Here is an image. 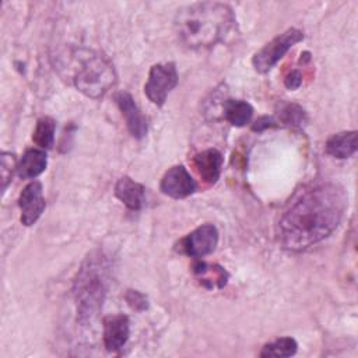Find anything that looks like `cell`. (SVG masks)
I'll use <instances>...</instances> for the list:
<instances>
[{"label":"cell","mask_w":358,"mask_h":358,"mask_svg":"<svg viewBox=\"0 0 358 358\" xmlns=\"http://www.w3.org/2000/svg\"><path fill=\"white\" fill-rule=\"evenodd\" d=\"M345 208L347 194L340 185L322 182L303 187L278 220L281 246L301 252L323 241L340 225Z\"/></svg>","instance_id":"1"},{"label":"cell","mask_w":358,"mask_h":358,"mask_svg":"<svg viewBox=\"0 0 358 358\" xmlns=\"http://www.w3.org/2000/svg\"><path fill=\"white\" fill-rule=\"evenodd\" d=\"M236 18L228 4L200 1L178 8L173 27L179 41L189 49H208L235 27Z\"/></svg>","instance_id":"2"},{"label":"cell","mask_w":358,"mask_h":358,"mask_svg":"<svg viewBox=\"0 0 358 358\" xmlns=\"http://www.w3.org/2000/svg\"><path fill=\"white\" fill-rule=\"evenodd\" d=\"M110 282V263L102 252H91L78 268L73 282L77 319L92 323L101 313Z\"/></svg>","instance_id":"3"},{"label":"cell","mask_w":358,"mask_h":358,"mask_svg":"<svg viewBox=\"0 0 358 358\" xmlns=\"http://www.w3.org/2000/svg\"><path fill=\"white\" fill-rule=\"evenodd\" d=\"M76 88L88 98H102L116 83L112 62L99 52H87L78 57L73 77Z\"/></svg>","instance_id":"4"},{"label":"cell","mask_w":358,"mask_h":358,"mask_svg":"<svg viewBox=\"0 0 358 358\" xmlns=\"http://www.w3.org/2000/svg\"><path fill=\"white\" fill-rule=\"evenodd\" d=\"M302 39L303 34L296 28H289L282 34L277 35L270 42H267L259 52L255 53L252 59L255 70L257 73L270 71L278 63V60L282 59L284 55Z\"/></svg>","instance_id":"5"},{"label":"cell","mask_w":358,"mask_h":358,"mask_svg":"<svg viewBox=\"0 0 358 358\" xmlns=\"http://www.w3.org/2000/svg\"><path fill=\"white\" fill-rule=\"evenodd\" d=\"M178 71L172 62L157 63L150 69L144 94L157 106H162L168 94L178 85Z\"/></svg>","instance_id":"6"},{"label":"cell","mask_w":358,"mask_h":358,"mask_svg":"<svg viewBox=\"0 0 358 358\" xmlns=\"http://www.w3.org/2000/svg\"><path fill=\"white\" fill-rule=\"evenodd\" d=\"M180 250L194 259L213 253L218 245V229L213 224H203L180 241Z\"/></svg>","instance_id":"7"},{"label":"cell","mask_w":358,"mask_h":358,"mask_svg":"<svg viewBox=\"0 0 358 358\" xmlns=\"http://www.w3.org/2000/svg\"><path fill=\"white\" fill-rule=\"evenodd\" d=\"M159 189L172 199H186L196 192L197 185L183 165H175L164 173Z\"/></svg>","instance_id":"8"},{"label":"cell","mask_w":358,"mask_h":358,"mask_svg":"<svg viewBox=\"0 0 358 358\" xmlns=\"http://www.w3.org/2000/svg\"><path fill=\"white\" fill-rule=\"evenodd\" d=\"M45 199L42 183L38 180L29 182L18 197V207L21 210V222L25 227L34 225L45 210Z\"/></svg>","instance_id":"9"},{"label":"cell","mask_w":358,"mask_h":358,"mask_svg":"<svg viewBox=\"0 0 358 358\" xmlns=\"http://www.w3.org/2000/svg\"><path fill=\"white\" fill-rule=\"evenodd\" d=\"M115 102H116L122 116L124 117V122H126V126H127L130 134L138 140L145 137V134L148 131L147 117L141 113V110L137 106V103L134 102L133 96L124 91L117 92L115 95Z\"/></svg>","instance_id":"10"},{"label":"cell","mask_w":358,"mask_h":358,"mask_svg":"<svg viewBox=\"0 0 358 358\" xmlns=\"http://www.w3.org/2000/svg\"><path fill=\"white\" fill-rule=\"evenodd\" d=\"M130 334V322L124 315L106 316L103 319V345L108 351L115 352L123 348Z\"/></svg>","instance_id":"11"},{"label":"cell","mask_w":358,"mask_h":358,"mask_svg":"<svg viewBox=\"0 0 358 358\" xmlns=\"http://www.w3.org/2000/svg\"><path fill=\"white\" fill-rule=\"evenodd\" d=\"M222 162H224L222 155L215 148L204 150L196 154L193 158V164L197 173L208 185H214L220 179Z\"/></svg>","instance_id":"12"},{"label":"cell","mask_w":358,"mask_h":358,"mask_svg":"<svg viewBox=\"0 0 358 358\" xmlns=\"http://www.w3.org/2000/svg\"><path fill=\"white\" fill-rule=\"evenodd\" d=\"M115 196L127 208L138 211L145 203V187L129 176H122L115 185Z\"/></svg>","instance_id":"13"},{"label":"cell","mask_w":358,"mask_h":358,"mask_svg":"<svg viewBox=\"0 0 358 358\" xmlns=\"http://www.w3.org/2000/svg\"><path fill=\"white\" fill-rule=\"evenodd\" d=\"M357 131H341L336 133L326 141V152L334 158L345 159L357 152Z\"/></svg>","instance_id":"14"},{"label":"cell","mask_w":358,"mask_h":358,"mask_svg":"<svg viewBox=\"0 0 358 358\" xmlns=\"http://www.w3.org/2000/svg\"><path fill=\"white\" fill-rule=\"evenodd\" d=\"M48 165V157L43 150L29 148L25 151L18 162L17 172L22 179H35L39 176Z\"/></svg>","instance_id":"15"},{"label":"cell","mask_w":358,"mask_h":358,"mask_svg":"<svg viewBox=\"0 0 358 358\" xmlns=\"http://www.w3.org/2000/svg\"><path fill=\"white\" fill-rule=\"evenodd\" d=\"M224 117L235 127L246 126L253 116V106L242 99H227L222 103Z\"/></svg>","instance_id":"16"},{"label":"cell","mask_w":358,"mask_h":358,"mask_svg":"<svg viewBox=\"0 0 358 358\" xmlns=\"http://www.w3.org/2000/svg\"><path fill=\"white\" fill-rule=\"evenodd\" d=\"M194 274L207 288H224L228 281L227 270L218 264H207L204 262H199L194 266Z\"/></svg>","instance_id":"17"},{"label":"cell","mask_w":358,"mask_h":358,"mask_svg":"<svg viewBox=\"0 0 358 358\" xmlns=\"http://www.w3.org/2000/svg\"><path fill=\"white\" fill-rule=\"evenodd\" d=\"M55 130H56L55 120L49 116H43L36 122V126L32 133V141L41 150H49L55 143Z\"/></svg>","instance_id":"18"},{"label":"cell","mask_w":358,"mask_h":358,"mask_svg":"<svg viewBox=\"0 0 358 358\" xmlns=\"http://www.w3.org/2000/svg\"><path fill=\"white\" fill-rule=\"evenodd\" d=\"M298 344L292 337H280L271 343L263 345L260 357H291L296 352Z\"/></svg>","instance_id":"19"},{"label":"cell","mask_w":358,"mask_h":358,"mask_svg":"<svg viewBox=\"0 0 358 358\" xmlns=\"http://www.w3.org/2000/svg\"><path fill=\"white\" fill-rule=\"evenodd\" d=\"M280 120L284 124L301 127L308 122L306 112L296 103H284L280 108Z\"/></svg>","instance_id":"20"},{"label":"cell","mask_w":358,"mask_h":358,"mask_svg":"<svg viewBox=\"0 0 358 358\" xmlns=\"http://www.w3.org/2000/svg\"><path fill=\"white\" fill-rule=\"evenodd\" d=\"M1 164H0V173H1V182H3V190L7 189L8 183L11 182L13 172L17 169L18 164L15 159V155L11 152H1Z\"/></svg>","instance_id":"21"},{"label":"cell","mask_w":358,"mask_h":358,"mask_svg":"<svg viewBox=\"0 0 358 358\" xmlns=\"http://www.w3.org/2000/svg\"><path fill=\"white\" fill-rule=\"evenodd\" d=\"M126 301H127V303H129L133 309H136V310H144V309H147V306H148L145 295L141 294V292H138V291H136V289H134V291L130 289V291L126 294Z\"/></svg>","instance_id":"22"},{"label":"cell","mask_w":358,"mask_h":358,"mask_svg":"<svg viewBox=\"0 0 358 358\" xmlns=\"http://www.w3.org/2000/svg\"><path fill=\"white\" fill-rule=\"evenodd\" d=\"M284 84H285V87L288 88V90H296V88H299L301 87V84H302V74H301V71L299 70H291L288 74H287V77L284 78Z\"/></svg>","instance_id":"23"},{"label":"cell","mask_w":358,"mask_h":358,"mask_svg":"<svg viewBox=\"0 0 358 358\" xmlns=\"http://www.w3.org/2000/svg\"><path fill=\"white\" fill-rule=\"evenodd\" d=\"M275 126V122L273 120V117H268V116H262L259 117L255 124L252 126V129L255 131H263L264 129H268V127H274Z\"/></svg>","instance_id":"24"}]
</instances>
